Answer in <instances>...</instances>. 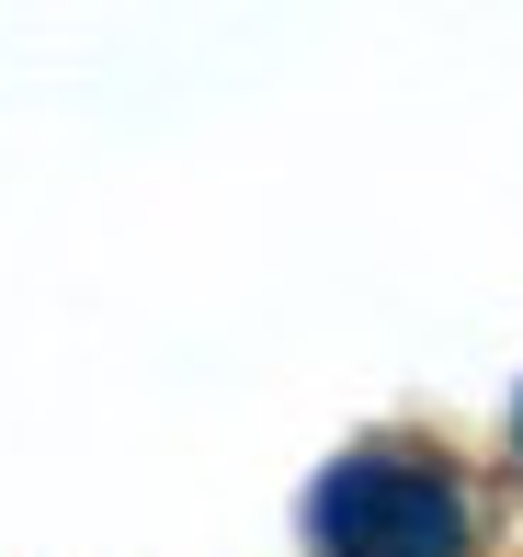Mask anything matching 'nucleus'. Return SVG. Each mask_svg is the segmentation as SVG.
<instances>
[{"instance_id": "nucleus-1", "label": "nucleus", "mask_w": 523, "mask_h": 557, "mask_svg": "<svg viewBox=\"0 0 523 557\" xmlns=\"http://www.w3.org/2000/svg\"><path fill=\"white\" fill-rule=\"evenodd\" d=\"M319 546L331 557H456L466 500H456V478L410 467V455H353V467L319 478Z\"/></svg>"}]
</instances>
